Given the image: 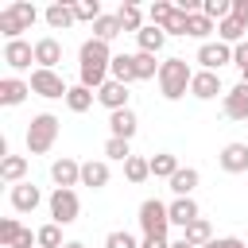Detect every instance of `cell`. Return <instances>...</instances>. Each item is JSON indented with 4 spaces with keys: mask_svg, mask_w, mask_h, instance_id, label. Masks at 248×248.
<instances>
[{
    "mask_svg": "<svg viewBox=\"0 0 248 248\" xmlns=\"http://www.w3.org/2000/svg\"><path fill=\"white\" fill-rule=\"evenodd\" d=\"M112 50H108V43H101V39H85L81 43V50H78V74H81V85L85 89H101L105 81H108V66H112Z\"/></svg>",
    "mask_w": 248,
    "mask_h": 248,
    "instance_id": "6da1fadb",
    "label": "cell"
},
{
    "mask_svg": "<svg viewBox=\"0 0 248 248\" xmlns=\"http://www.w3.org/2000/svg\"><path fill=\"white\" fill-rule=\"evenodd\" d=\"M159 93L167 97V101H182L186 93H190V81H194V70H190V62L186 58H167L163 66H159Z\"/></svg>",
    "mask_w": 248,
    "mask_h": 248,
    "instance_id": "7a4b0ae2",
    "label": "cell"
},
{
    "mask_svg": "<svg viewBox=\"0 0 248 248\" xmlns=\"http://www.w3.org/2000/svg\"><path fill=\"white\" fill-rule=\"evenodd\" d=\"M39 19V12H35V4H27V0H12L4 12H0V35L12 43V39H19L23 31H31V23Z\"/></svg>",
    "mask_w": 248,
    "mask_h": 248,
    "instance_id": "3957f363",
    "label": "cell"
},
{
    "mask_svg": "<svg viewBox=\"0 0 248 248\" xmlns=\"http://www.w3.org/2000/svg\"><path fill=\"white\" fill-rule=\"evenodd\" d=\"M54 140H58V116L54 112L31 116V124H27V151L31 155H46L54 147Z\"/></svg>",
    "mask_w": 248,
    "mask_h": 248,
    "instance_id": "277c9868",
    "label": "cell"
},
{
    "mask_svg": "<svg viewBox=\"0 0 248 248\" xmlns=\"http://www.w3.org/2000/svg\"><path fill=\"white\" fill-rule=\"evenodd\" d=\"M136 221H140L143 236H167V229H170V209H167V202H159V198H143Z\"/></svg>",
    "mask_w": 248,
    "mask_h": 248,
    "instance_id": "5b68a950",
    "label": "cell"
},
{
    "mask_svg": "<svg viewBox=\"0 0 248 248\" xmlns=\"http://www.w3.org/2000/svg\"><path fill=\"white\" fill-rule=\"evenodd\" d=\"M50 217H54V225H74L78 221V213H81V202H78V194L74 190H58L54 186V194H50Z\"/></svg>",
    "mask_w": 248,
    "mask_h": 248,
    "instance_id": "8992f818",
    "label": "cell"
},
{
    "mask_svg": "<svg viewBox=\"0 0 248 248\" xmlns=\"http://www.w3.org/2000/svg\"><path fill=\"white\" fill-rule=\"evenodd\" d=\"M31 93H39V97H46V101H54V97H62V101H66L70 85L62 81V74H58V70H31Z\"/></svg>",
    "mask_w": 248,
    "mask_h": 248,
    "instance_id": "52a82bcc",
    "label": "cell"
},
{
    "mask_svg": "<svg viewBox=\"0 0 248 248\" xmlns=\"http://www.w3.org/2000/svg\"><path fill=\"white\" fill-rule=\"evenodd\" d=\"M50 178H54L58 190H74V186H81V163H74L70 155H62V159L50 163Z\"/></svg>",
    "mask_w": 248,
    "mask_h": 248,
    "instance_id": "ba28073f",
    "label": "cell"
},
{
    "mask_svg": "<svg viewBox=\"0 0 248 248\" xmlns=\"http://www.w3.org/2000/svg\"><path fill=\"white\" fill-rule=\"evenodd\" d=\"M217 163H221L225 174H244V170H248V143H240V140L225 143L221 155H217Z\"/></svg>",
    "mask_w": 248,
    "mask_h": 248,
    "instance_id": "9c48e42d",
    "label": "cell"
},
{
    "mask_svg": "<svg viewBox=\"0 0 248 248\" xmlns=\"http://www.w3.org/2000/svg\"><path fill=\"white\" fill-rule=\"evenodd\" d=\"M198 62H202V70H213V74H217L225 62H232V46L221 43V39H217V43H202V46H198Z\"/></svg>",
    "mask_w": 248,
    "mask_h": 248,
    "instance_id": "30bf717a",
    "label": "cell"
},
{
    "mask_svg": "<svg viewBox=\"0 0 248 248\" xmlns=\"http://www.w3.org/2000/svg\"><path fill=\"white\" fill-rule=\"evenodd\" d=\"M217 93L225 97V89H221V74H213V70H194L190 97H198V101H213Z\"/></svg>",
    "mask_w": 248,
    "mask_h": 248,
    "instance_id": "8fae6325",
    "label": "cell"
},
{
    "mask_svg": "<svg viewBox=\"0 0 248 248\" xmlns=\"http://www.w3.org/2000/svg\"><path fill=\"white\" fill-rule=\"evenodd\" d=\"M58 62H62V43L54 35H43L35 43V70H54Z\"/></svg>",
    "mask_w": 248,
    "mask_h": 248,
    "instance_id": "7c38bea8",
    "label": "cell"
},
{
    "mask_svg": "<svg viewBox=\"0 0 248 248\" xmlns=\"http://www.w3.org/2000/svg\"><path fill=\"white\" fill-rule=\"evenodd\" d=\"M8 202H12V209H16V213H35V209H39V202H43V194H39V186L19 182V186H12Z\"/></svg>",
    "mask_w": 248,
    "mask_h": 248,
    "instance_id": "4fadbf2b",
    "label": "cell"
},
{
    "mask_svg": "<svg viewBox=\"0 0 248 248\" xmlns=\"http://www.w3.org/2000/svg\"><path fill=\"white\" fill-rule=\"evenodd\" d=\"M221 108H225V116H229V120H248V85H244V81H236V85L225 93Z\"/></svg>",
    "mask_w": 248,
    "mask_h": 248,
    "instance_id": "5bb4252c",
    "label": "cell"
},
{
    "mask_svg": "<svg viewBox=\"0 0 248 248\" xmlns=\"http://www.w3.org/2000/svg\"><path fill=\"white\" fill-rule=\"evenodd\" d=\"M4 62H8L12 70H27V66L35 62V43H23V39L4 43Z\"/></svg>",
    "mask_w": 248,
    "mask_h": 248,
    "instance_id": "9a60e30c",
    "label": "cell"
},
{
    "mask_svg": "<svg viewBox=\"0 0 248 248\" xmlns=\"http://www.w3.org/2000/svg\"><path fill=\"white\" fill-rule=\"evenodd\" d=\"M97 101H101V105H105L108 112L132 108V105H128V85H120V81H112V78H108V81H105V85L97 89Z\"/></svg>",
    "mask_w": 248,
    "mask_h": 248,
    "instance_id": "2e32d148",
    "label": "cell"
},
{
    "mask_svg": "<svg viewBox=\"0 0 248 248\" xmlns=\"http://www.w3.org/2000/svg\"><path fill=\"white\" fill-rule=\"evenodd\" d=\"M27 93H31V81H23V78H4V81H0V105H4V108L23 105Z\"/></svg>",
    "mask_w": 248,
    "mask_h": 248,
    "instance_id": "e0dca14e",
    "label": "cell"
},
{
    "mask_svg": "<svg viewBox=\"0 0 248 248\" xmlns=\"http://www.w3.org/2000/svg\"><path fill=\"white\" fill-rule=\"evenodd\" d=\"M136 128H140V116H136L132 108L108 112V132H112L116 140H132V136H136Z\"/></svg>",
    "mask_w": 248,
    "mask_h": 248,
    "instance_id": "ac0fdd59",
    "label": "cell"
},
{
    "mask_svg": "<svg viewBox=\"0 0 248 248\" xmlns=\"http://www.w3.org/2000/svg\"><path fill=\"white\" fill-rule=\"evenodd\" d=\"M108 163L105 159H89V163H81V186H89V190H105L108 186Z\"/></svg>",
    "mask_w": 248,
    "mask_h": 248,
    "instance_id": "d6986e66",
    "label": "cell"
},
{
    "mask_svg": "<svg viewBox=\"0 0 248 248\" xmlns=\"http://www.w3.org/2000/svg\"><path fill=\"white\" fill-rule=\"evenodd\" d=\"M167 209H170V225H178V229H186V225H194L202 217V209H198L194 198H174Z\"/></svg>",
    "mask_w": 248,
    "mask_h": 248,
    "instance_id": "ffe728a7",
    "label": "cell"
},
{
    "mask_svg": "<svg viewBox=\"0 0 248 248\" xmlns=\"http://www.w3.org/2000/svg\"><path fill=\"white\" fill-rule=\"evenodd\" d=\"M108 78H112V81H120V85L140 81V78H136V54H116V58H112V66H108Z\"/></svg>",
    "mask_w": 248,
    "mask_h": 248,
    "instance_id": "44dd1931",
    "label": "cell"
},
{
    "mask_svg": "<svg viewBox=\"0 0 248 248\" xmlns=\"http://www.w3.org/2000/svg\"><path fill=\"white\" fill-rule=\"evenodd\" d=\"M0 178H4L8 186H19V182L27 178V159H23V155H4V159H0Z\"/></svg>",
    "mask_w": 248,
    "mask_h": 248,
    "instance_id": "7402d4cb",
    "label": "cell"
},
{
    "mask_svg": "<svg viewBox=\"0 0 248 248\" xmlns=\"http://www.w3.org/2000/svg\"><path fill=\"white\" fill-rule=\"evenodd\" d=\"M93 101H97V93H93V89H85L81 81H78V85H70V93H66V108H70V112H89V108H93Z\"/></svg>",
    "mask_w": 248,
    "mask_h": 248,
    "instance_id": "603a6c76",
    "label": "cell"
},
{
    "mask_svg": "<svg viewBox=\"0 0 248 248\" xmlns=\"http://www.w3.org/2000/svg\"><path fill=\"white\" fill-rule=\"evenodd\" d=\"M198 182H202V174L194 167H178V174L170 178V190H174V198H190Z\"/></svg>",
    "mask_w": 248,
    "mask_h": 248,
    "instance_id": "cb8c5ba5",
    "label": "cell"
},
{
    "mask_svg": "<svg viewBox=\"0 0 248 248\" xmlns=\"http://www.w3.org/2000/svg\"><path fill=\"white\" fill-rule=\"evenodd\" d=\"M136 43H140V50H143V54H159V50H163V43H167V31L147 23V27L136 35Z\"/></svg>",
    "mask_w": 248,
    "mask_h": 248,
    "instance_id": "d4e9b609",
    "label": "cell"
},
{
    "mask_svg": "<svg viewBox=\"0 0 248 248\" xmlns=\"http://www.w3.org/2000/svg\"><path fill=\"white\" fill-rule=\"evenodd\" d=\"M46 23L54 27V31H62V27H70V23H78V16H74V4H50L46 12Z\"/></svg>",
    "mask_w": 248,
    "mask_h": 248,
    "instance_id": "484cf974",
    "label": "cell"
},
{
    "mask_svg": "<svg viewBox=\"0 0 248 248\" xmlns=\"http://www.w3.org/2000/svg\"><path fill=\"white\" fill-rule=\"evenodd\" d=\"M116 19H120V27H124V31H136V35L147 27V23H143V12H140V4H120Z\"/></svg>",
    "mask_w": 248,
    "mask_h": 248,
    "instance_id": "4316f807",
    "label": "cell"
},
{
    "mask_svg": "<svg viewBox=\"0 0 248 248\" xmlns=\"http://www.w3.org/2000/svg\"><path fill=\"white\" fill-rule=\"evenodd\" d=\"M151 174H155V178H167V182H170V178L178 174V159H174L170 151H159V155H151Z\"/></svg>",
    "mask_w": 248,
    "mask_h": 248,
    "instance_id": "83f0119b",
    "label": "cell"
},
{
    "mask_svg": "<svg viewBox=\"0 0 248 248\" xmlns=\"http://www.w3.org/2000/svg\"><path fill=\"white\" fill-rule=\"evenodd\" d=\"M244 31H248V27H244V23H236L232 16L217 23V39H221V43H229V46H236V43H244Z\"/></svg>",
    "mask_w": 248,
    "mask_h": 248,
    "instance_id": "f1b7e54d",
    "label": "cell"
},
{
    "mask_svg": "<svg viewBox=\"0 0 248 248\" xmlns=\"http://www.w3.org/2000/svg\"><path fill=\"white\" fill-rule=\"evenodd\" d=\"M120 31H124V27H120V19H116V16H101V19L93 23V39H101V43H112Z\"/></svg>",
    "mask_w": 248,
    "mask_h": 248,
    "instance_id": "f546056e",
    "label": "cell"
},
{
    "mask_svg": "<svg viewBox=\"0 0 248 248\" xmlns=\"http://www.w3.org/2000/svg\"><path fill=\"white\" fill-rule=\"evenodd\" d=\"M124 178H128V182H143V178H151V159L132 155V159L124 163Z\"/></svg>",
    "mask_w": 248,
    "mask_h": 248,
    "instance_id": "4dcf8cb0",
    "label": "cell"
},
{
    "mask_svg": "<svg viewBox=\"0 0 248 248\" xmlns=\"http://www.w3.org/2000/svg\"><path fill=\"white\" fill-rule=\"evenodd\" d=\"M182 236H186L190 244H198V248H202V244H209V240H213V229H209V221H205V217H198L194 225H186V229H182Z\"/></svg>",
    "mask_w": 248,
    "mask_h": 248,
    "instance_id": "1f68e13d",
    "label": "cell"
},
{
    "mask_svg": "<svg viewBox=\"0 0 248 248\" xmlns=\"http://www.w3.org/2000/svg\"><path fill=\"white\" fill-rule=\"evenodd\" d=\"M159 66H163V62H155V54H143V50H136V78H140V81H151V78H159Z\"/></svg>",
    "mask_w": 248,
    "mask_h": 248,
    "instance_id": "d6a6232c",
    "label": "cell"
},
{
    "mask_svg": "<svg viewBox=\"0 0 248 248\" xmlns=\"http://www.w3.org/2000/svg\"><path fill=\"white\" fill-rule=\"evenodd\" d=\"M105 159L128 163V159H132V140H116V136H108V140H105Z\"/></svg>",
    "mask_w": 248,
    "mask_h": 248,
    "instance_id": "836d02e7",
    "label": "cell"
},
{
    "mask_svg": "<svg viewBox=\"0 0 248 248\" xmlns=\"http://www.w3.org/2000/svg\"><path fill=\"white\" fill-rule=\"evenodd\" d=\"M170 16H174V4H167V0H155V4L147 8V23H151V27H167Z\"/></svg>",
    "mask_w": 248,
    "mask_h": 248,
    "instance_id": "e575fe53",
    "label": "cell"
},
{
    "mask_svg": "<svg viewBox=\"0 0 248 248\" xmlns=\"http://www.w3.org/2000/svg\"><path fill=\"white\" fill-rule=\"evenodd\" d=\"M209 31H213V19H209V16H202V12L190 16V23H186V35H190V39H202V43H205Z\"/></svg>",
    "mask_w": 248,
    "mask_h": 248,
    "instance_id": "d590c367",
    "label": "cell"
},
{
    "mask_svg": "<svg viewBox=\"0 0 248 248\" xmlns=\"http://www.w3.org/2000/svg\"><path fill=\"white\" fill-rule=\"evenodd\" d=\"M62 244H66V240H62V225L50 221V225L39 229V248H62Z\"/></svg>",
    "mask_w": 248,
    "mask_h": 248,
    "instance_id": "8d00e7d4",
    "label": "cell"
},
{
    "mask_svg": "<svg viewBox=\"0 0 248 248\" xmlns=\"http://www.w3.org/2000/svg\"><path fill=\"white\" fill-rule=\"evenodd\" d=\"M74 16H78V19H85V23H97L105 12H101V4H97V0H78V4H74Z\"/></svg>",
    "mask_w": 248,
    "mask_h": 248,
    "instance_id": "74e56055",
    "label": "cell"
},
{
    "mask_svg": "<svg viewBox=\"0 0 248 248\" xmlns=\"http://www.w3.org/2000/svg\"><path fill=\"white\" fill-rule=\"evenodd\" d=\"M19 232H23V225H19L16 217H4V221H0V244H4V248H12V244L19 240Z\"/></svg>",
    "mask_w": 248,
    "mask_h": 248,
    "instance_id": "f35d334b",
    "label": "cell"
},
{
    "mask_svg": "<svg viewBox=\"0 0 248 248\" xmlns=\"http://www.w3.org/2000/svg\"><path fill=\"white\" fill-rule=\"evenodd\" d=\"M105 248H140V240H136L128 229H112V232L105 236Z\"/></svg>",
    "mask_w": 248,
    "mask_h": 248,
    "instance_id": "ab89813d",
    "label": "cell"
},
{
    "mask_svg": "<svg viewBox=\"0 0 248 248\" xmlns=\"http://www.w3.org/2000/svg\"><path fill=\"white\" fill-rule=\"evenodd\" d=\"M186 23H190V16L178 12V4H174V16H170V23H167L163 31H167V35H186Z\"/></svg>",
    "mask_w": 248,
    "mask_h": 248,
    "instance_id": "60d3db41",
    "label": "cell"
},
{
    "mask_svg": "<svg viewBox=\"0 0 248 248\" xmlns=\"http://www.w3.org/2000/svg\"><path fill=\"white\" fill-rule=\"evenodd\" d=\"M232 62H236V66H240V74H244V70H248V39H244V43H236V46H232Z\"/></svg>",
    "mask_w": 248,
    "mask_h": 248,
    "instance_id": "b9f144b4",
    "label": "cell"
},
{
    "mask_svg": "<svg viewBox=\"0 0 248 248\" xmlns=\"http://www.w3.org/2000/svg\"><path fill=\"white\" fill-rule=\"evenodd\" d=\"M202 248H244V240H236V236H213V240L202 244Z\"/></svg>",
    "mask_w": 248,
    "mask_h": 248,
    "instance_id": "7bdbcfd3",
    "label": "cell"
},
{
    "mask_svg": "<svg viewBox=\"0 0 248 248\" xmlns=\"http://www.w3.org/2000/svg\"><path fill=\"white\" fill-rule=\"evenodd\" d=\"M232 19L248 27V0H232Z\"/></svg>",
    "mask_w": 248,
    "mask_h": 248,
    "instance_id": "ee69618b",
    "label": "cell"
},
{
    "mask_svg": "<svg viewBox=\"0 0 248 248\" xmlns=\"http://www.w3.org/2000/svg\"><path fill=\"white\" fill-rule=\"evenodd\" d=\"M140 248H170V240H167V236H143Z\"/></svg>",
    "mask_w": 248,
    "mask_h": 248,
    "instance_id": "f6af8a7d",
    "label": "cell"
},
{
    "mask_svg": "<svg viewBox=\"0 0 248 248\" xmlns=\"http://www.w3.org/2000/svg\"><path fill=\"white\" fill-rule=\"evenodd\" d=\"M170 248H198V244H190L186 236H178V240H170Z\"/></svg>",
    "mask_w": 248,
    "mask_h": 248,
    "instance_id": "bcb514c9",
    "label": "cell"
},
{
    "mask_svg": "<svg viewBox=\"0 0 248 248\" xmlns=\"http://www.w3.org/2000/svg\"><path fill=\"white\" fill-rule=\"evenodd\" d=\"M62 248H85V244H81V240H66Z\"/></svg>",
    "mask_w": 248,
    "mask_h": 248,
    "instance_id": "7dc6e473",
    "label": "cell"
},
{
    "mask_svg": "<svg viewBox=\"0 0 248 248\" xmlns=\"http://www.w3.org/2000/svg\"><path fill=\"white\" fill-rule=\"evenodd\" d=\"M240 81H244V85H248V70H244V74H240Z\"/></svg>",
    "mask_w": 248,
    "mask_h": 248,
    "instance_id": "c3c4849f",
    "label": "cell"
},
{
    "mask_svg": "<svg viewBox=\"0 0 248 248\" xmlns=\"http://www.w3.org/2000/svg\"><path fill=\"white\" fill-rule=\"evenodd\" d=\"M244 248H248V244H244Z\"/></svg>",
    "mask_w": 248,
    "mask_h": 248,
    "instance_id": "681fc988",
    "label": "cell"
}]
</instances>
